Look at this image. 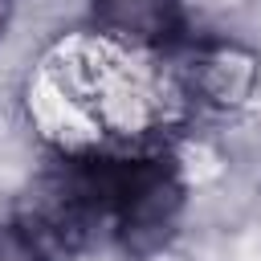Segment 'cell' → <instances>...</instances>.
Wrapping results in <instances>:
<instances>
[{"label":"cell","instance_id":"7a4b0ae2","mask_svg":"<svg viewBox=\"0 0 261 261\" xmlns=\"http://www.w3.org/2000/svg\"><path fill=\"white\" fill-rule=\"evenodd\" d=\"M12 224L41 249L45 261L77 257L102 228L94 200L86 192V179H82V171L69 155L20 196Z\"/></svg>","mask_w":261,"mask_h":261},{"label":"cell","instance_id":"6da1fadb","mask_svg":"<svg viewBox=\"0 0 261 261\" xmlns=\"http://www.w3.org/2000/svg\"><path fill=\"white\" fill-rule=\"evenodd\" d=\"M69 159L86 179L98 224L126 253L147 257L167 245L184 212V175L163 143L69 151Z\"/></svg>","mask_w":261,"mask_h":261},{"label":"cell","instance_id":"8992f818","mask_svg":"<svg viewBox=\"0 0 261 261\" xmlns=\"http://www.w3.org/2000/svg\"><path fill=\"white\" fill-rule=\"evenodd\" d=\"M8 20H12V0H0V37H4Z\"/></svg>","mask_w":261,"mask_h":261},{"label":"cell","instance_id":"277c9868","mask_svg":"<svg viewBox=\"0 0 261 261\" xmlns=\"http://www.w3.org/2000/svg\"><path fill=\"white\" fill-rule=\"evenodd\" d=\"M98 37L139 49V53H171L184 33L179 0H90Z\"/></svg>","mask_w":261,"mask_h":261},{"label":"cell","instance_id":"5b68a950","mask_svg":"<svg viewBox=\"0 0 261 261\" xmlns=\"http://www.w3.org/2000/svg\"><path fill=\"white\" fill-rule=\"evenodd\" d=\"M0 261H45V257H41V249L8 220V224H0Z\"/></svg>","mask_w":261,"mask_h":261},{"label":"cell","instance_id":"3957f363","mask_svg":"<svg viewBox=\"0 0 261 261\" xmlns=\"http://www.w3.org/2000/svg\"><path fill=\"white\" fill-rule=\"evenodd\" d=\"M188 110H237L257 90V57L237 41H188L167 53Z\"/></svg>","mask_w":261,"mask_h":261}]
</instances>
